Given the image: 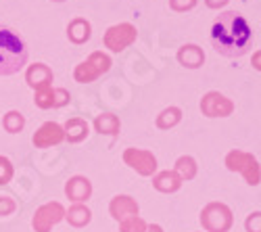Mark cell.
I'll return each mask as SVG.
<instances>
[{
  "instance_id": "6da1fadb",
  "label": "cell",
  "mask_w": 261,
  "mask_h": 232,
  "mask_svg": "<svg viewBox=\"0 0 261 232\" xmlns=\"http://www.w3.org/2000/svg\"><path fill=\"white\" fill-rule=\"evenodd\" d=\"M211 44L224 57H243L253 44V28L245 15L238 11H226L211 25Z\"/></svg>"
},
{
  "instance_id": "7a4b0ae2",
  "label": "cell",
  "mask_w": 261,
  "mask_h": 232,
  "mask_svg": "<svg viewBox=\"0 0 261 232\" xmlns=\"http://www.w3.org/2000/svg\"><path fill=\"white\" fill-rule=\"evenodd\" d=\"M30 57L25 40L15 30L0 25V75H15L25 67Z\"/></svg>"
},
{
  "instance_id": "3957f363",
  "label": "cell",
  "mask_w": 261,
  "mask_h": 232,
  "mask_svg": "<svg viewBox=\"0 0 261 232\" xmlns=\"http://www.w3.org/2000/svg\"><path fill=\"white\" fill-rule=\"evenodd\" d=\"M111 57L109 55H105L102 50H96V53H92L86 61H82L80 65L75 67V71H73V80L77 82V84H90V82H94V80H98L102 73H107L109 69H111Z\"/></svg>"
},
{
  "instance_id": "277c9868",
  "label": "cell",
  "mask_w": 261,
  "mask_h": 232,
  "mask_svg": "<svg viewBox=\"0 0 261 232\" xmlns=\"http://www.w3.org/2000/svg\"><path fill=\"white\" fill-rule=\"evenodd\" d=\"M226 167L230 172H241L247 180V184L251 186H257L259 184V163L257 159L251 155V153H245V151H230L226 155Z\"/></svg>"
},
{
  "instance_id": "5b68a950",
  "label": "cell",
  "mask_w": 261,
  "mask_h": 232,
  "mask_svg": "<svg viewBox=\"0 0 261 232\" xmlns=\"http://www.w3.org/2000/svg\"><path fill=\"white\" fill-rule=\"evenodd\" d=\"M232 222V212L224 203H209L201 212V224L207 232H228Z\"/></svg>"
},
{
  "instance_id": "8992f818",
  "label": "cell",
  "mask_w": 261,
  "mask_h": 232,
  "mask_svg": "<svg viewBox=\"0 0 261 232\" xmlns=\"http://www.w3.org/2000/svg\"><path fill=\"white\" fill-rule=\"evenodd\" d=\"M136 38H138V30L132 23H117L105 32L102 42L111 53H121L127 46H132Z\"/></svg>"
},
{
  "instance_id": "52a82bcc",
  "label": "cell",
  "mask_w": 261,
  "mask_h": 232,
  "mask_svg": "<svg viewBox=\"0 0 261 232\" xmlns=\"http://www.w3.org/2000/svg\"><path fill=\"white\" fill-rule=\"evenodd\" d=\"M61 220H65V207L59 201H50L36 209L32 218V226L36 232H50L53 226H57Z\"/></svg>"
},
{
  "instance_id": "ba28073f",
  "label": "cell",
  "mask_w": 261,
  "mask_h": 232,
  "mask_svg": "<svg viewBox=\"0 0 261 232\" xmlns=\"http://www.w3.org/2000/svg\"><path fill=\"white\" fill-rule=\"evenodd\" d=\"M123 161L125 165H129L132 170H136L140 176H153L157 172V157L144 151V149H125L123 151Z\"/></svg>"
},
{
  "instance_id": "9c48e42d",
  "label": "cell",
  "mask_w": 261,
  "mask_h": 232,
  "mask_svg": "<svg viewBox=\"0 0 261 232\" xmlns=\"http://www.w3.org/2000/svg\"><path fill=\"white\" fill-rule=\"evenodd\" d=\"M201 111L207 117H228L234 111V102L222 92L211 90L201 98Z\"/></svg>"
},
{
  "instance_id": "30bf717a",
  "label": "cell",
  "mask_w": 261,
  "mask_h": 232,
  "mask_svg": "<svg viewBox=\"0 0 261 232\" xmlns=\"http://www.w3.org/2000/svg\"><path fill=\"white\" fill-rule=\"evenodd\" d=\"M63 140H65L63 125H59L57 121H46V123L34 134V138H32L34 146H38V149H48V146L59 144V142H63Z\"/></svg>"
},
{
  "instance_id": "8fae6325",
  "label": "cell",
  "mask_w": 261,
  "mask_h": 232,
  "mask_svg": "<svg viewBox=\"0 0 261 232\" xmlns=\"http://www.w3.org/2000/svg\"><path fill=\"white\" fill-rule=\"evenodd\" d=\"M65 195L73 203H86L92 195V182L86 176H73L65 184Z\"/></svg>"
},
{
  "instance_id": "7c38bea8",
  "label": "cell",
  "mask_w": 261,
  "mask_h": 232,
  "mask_svg": "<svg viewBox=\"0 0 261 232\" xmlns=\"http://www.w3.org/2000/svg\"><path fill=\"white\" fill-rule=\"evenodd\" d=\"M109 214H111L117 222H123L125 218L138 216V203L129 195H117L109 203Z\"/></svg>"
},
{
  "instance_id": "4fadbf2b",
  "label": "cell",
  "mask_w": 261,
  "mask_h": 232,
  "mask_svg": "<svg viewBox=\"0 0 261 232\" xmlns=\"http://www.w3.org/2000/svg\"><path fill=\"white\" fill-rule=\"evenodd\" d=\"M53 69L44 63H34V65L28 67L25 71V82L34 90H40V88H46V86H53Z\"/></svg>"
},
{
  "instance_id": "5bb4252c",
  "label": "cell",
  "mask_w": 261,
  "mask_h": 232,
  "mask_svg": "<svg viewBox=\"0 0 261 232\" xmlns=\"http://www.w3.org/2000/svg\"><path fill=\"white\" fill-rule=\"evenodd\" d=\"M90 36H92V25H90L88 19L75 17V19L69 21V25H67V38L73 42V44H86V42L90 40Z\"/></svg>"
},
{
  "instance_id": "9a60e30c",
  "label": "cell",
  "mask_w": 261,
  "mask_h": 232,
  "mask_svg": "<svg viewBox=\"0 0 261 232\" xmlns=\"http://www.w3.org/2000/svg\"><path fill=\"white\" fill-rule=\"evenodd\" d=\"M178 61H180V65L188 67V69H199L203 63H205V53L201 46L197 44H184L180 50H178Z\"/></svg>"
},
{
  "instance_id": "2e32d148",
  "label": "cell",
  "mask_w": 261,
  "mask_h": 232,
  "mask_svg": "<svg viewBox=\"0 0 261 232\" xmlns=\"http://www.w3.org/2000/svg\"><path fill=\"white\" fill-rule=\"evenodd\" d=\"M153 186L157 188L159 193L171 195V193L180 191V186H182V178H180L176 172H173V170H165V172L155 174V178H153Z\"/></svg>"
},
{
  "instance_id": "e0dca14e",
  "label": "cell",
  "mask_w": 261,
  "mask_h": 232,
  "mask_svg": "<svg viewBox=\"0 0 261 232\" xmlns=\"http://www.w3.org/2000/svg\"><path fill=\"white\" fill-rule=\"evenodd\" d=\"M63 132H65V140L77 144V142H82L86 136L90 134V128H88V121H86V119L71 117V119H67V123L63 125Z\"/></svg>"
},
{
  "instance_id": "ac0fdd59",
  "label": "cell",
  "mask_w": 261,
  "mask_h": 232,
  "mask_svg": "<svg viewBox=\"0 0 261 232\" xmlns=\"http://www.w3.org/2000/svg\"><path fill=\"white\" fill-rule=\"evenodd\" d=\"M65 220H67L73 228H84V226H88L90 220H92V212L88 207H86L84 203H75L71 205L67 212H65Z\"/></svg>"
},
{
  "instance_id": "d6986e66",
  "label": "cell",
  "mask_w": 261,
  "mask_h": 232,
  "mask_svg": "<svg viewBox=\"0 0 261 232\" xmlns=\"http://www.w3.org/2000/svg\"><path fill=\"white\" fill-rule=\"evenodd\" d=\"M94 128H96V132H100V134L115 136V134H119V130H121V121H119V117L113 115V113H100V115H96V119H94Z\"/></svg>"
},
{
  "instance_id": "ffe728a7",
  "label": "cell",
  "mask_w": 261,
  "mask_h": 232,
  "mask_svg": "<svg viewBox=\"0 0 261 232\" xmlns=\"http://www.w3.org/2000/svg\"><path fill=\"white\" fill-rule=\"evenodd\" d=\"M176 172L180 178H182V182L184 180H192L194 176H197V172H199V165H197V161H194V157H190V155H182V157H178V161H176Z\"/></svg>"
},
{
  "instance_id": "44dd1931",
  "label": "cell",
  "mask_w": 261,
  "mask_h": 232,
  "mask_svg": "<svg viewBox=\"0 0 261 232\" xmlns=\"http://www.w3.org/2000/svg\"><path fill=\"white\" fill-rule=\"evenodd\" d=\"M182 121V109L180 107H167L157 115V128L159 130H169L173 125Z\"/></svg>"
},
{
  "instance_id": "7402d4cb",
  "label": "cell",
  "mask_w": 261,
  "mask_h": 232,
  "mask_svg": "<svg viewBox=\"0 0 261 232\" xmlns=\"http://www.w3.org/2000/svg\"><path fill=\"white\" fill-rule=\"evenodd\" d=\"M3 125H5V130L9 134H17L23 130V125H25V117L23 113H19V111H9L5 117H3Z\"/></svg>"
},
{
  "instance_id": "603a6c76",
  "label": "cell",
  "mask_w": 261,
  "mask_h": 232,
  "mask_svg": "<svg viewBox=\"0 0 261 232\" xmlns=\"http://www.w3.org/2000/svg\"><path fill=\"white\" fill-rule=\"evenodd\" d=\"M146 226L148 224L140 216H132V218H125L123 222H119V232H144Z\"/></svg>"
},
{
  "instance_id": "cb8c5ba5",
  "label": "cell",
  "mask_w": 261,
  "mask_h": 232,
  "mask_svg": "<svg viewBox=\"0 0 261 232\" xmlns=\"http://www.w3.org/2000/svg\"><path fill=\"white\" fill-rule=\"evenodd\" d=\"M34 102L38 105L40 109H50V107H53V86H46V88L36 90Z\"/></svg>"
},
{
  "instance_id": "d4e9b609",
  "label": "cell",
  "mask_w": 261,
  "mask_h": 232,
  "mask_svg": "<svg viewBox=\"0 0 261 232\" xmlns=\"http://www.w3.org/2000/svg\"><path fill=\"white\" fill-rule=\"evenodd\" d=\"M13 174H15V170H13L11 159H7V157L0 155V186H3V184H9L11 178H13Z\"/></svg>"
},
{
  "instance_id": "484cf974",
  "label": "cell",
  "mask_w": 261,
  "mask_h": 232,
  "mask_svg": "<svg viewBox=\"0 0 261 232\" xmlns=\"http://www.w3.org/2000/svg\"><path fill=\"white\" fill-rule=\"evenodd\" d=\"M69 100H71V94L65 88H53V109L65 107Z\"/></svg>"
},
{
  "instance_id": "4316f807",
  "label": "cell",
  "mask_w": 261,
  "mask_h": 232,
  "mask_svg": "<svg viewBox=\"0 0 261 232\" xmlns=\"http://www.w3.org/2000/svg\"><path fill=\"white\" fill-rule=\"evenodd\" d=\"M199 0H169V7L173 11H178V13H184V11H190L197 7Z\"/></svg>"
},
{
  "instance_id": "83f0119b",
  "label": "cell",
  "mask_w": 261,
  "mask_h": 232,
  "mask_svg": "<svg viewBox=\"0 0 261 232\" xmlns=\"http://www.w3.org/2000/svg\"><path fill=\"white\" fill-rule=\"evenodd\" d=\"M17 209V203L11 197H0V218L3 216H11Z\"/></svg>"
},
{
  "instance_id": "f1b7e54d",
  "label": "cell",
  "mask_w": 261,
  "mask_h": 232,
  "mask_svg": "<svg viewBox=\"0 0 261 232\" xmlns=\"http://www.w3.org/2000/svg\"><path fill=\"white\" fill-rule=\"evenodd\" d=\"M245 226H247V232H261V214L259 212H253L247 218Z\"/></svg>"
},
{
  "instance_id": "f546056e",
  "label": "cell",
  "mask_w": 261,
  "mask_h": 232,
  "mask_svg": "<svg viewBox=\"0 0 261 232\" xmlns=\"http://www.w3.org/2000/svg\"><path fill=\"white\" fill-rule=\"evenodd\" d=\"M230 3V0H205V5L209 7V9H222V7H226Z\"/></svg>"
},
{
  "instance_id": "4dcf8cb0",
  "label": "cell",
  "mask_w": 261,
  "mask_h": 232,
  "mask_svg": "<svg viewBox=\"0 0 261 232\" xmlns=\"http://www.w3.org/2000/svg\"><path fill=\"white\" fill-rule=\"evenodd\" d=\"M144 232H163V228H161L159 224H150V226H146Z\"/></svg>"
},
{
  "instance_id": "1f68e13d",
  "label": "cell",
  "mask_w": 261,
  "mask_h": 232,
  "mask_svg": "<svg viewBox=\"0 0 261 232\" xmlns=\"http://www.w3.org/2000/svg\"><path fill=\"white\" fill-rule=\"evenodd\" d=\"M50 3H65V0H50Z\"/></svg>"
}]
</instances>
